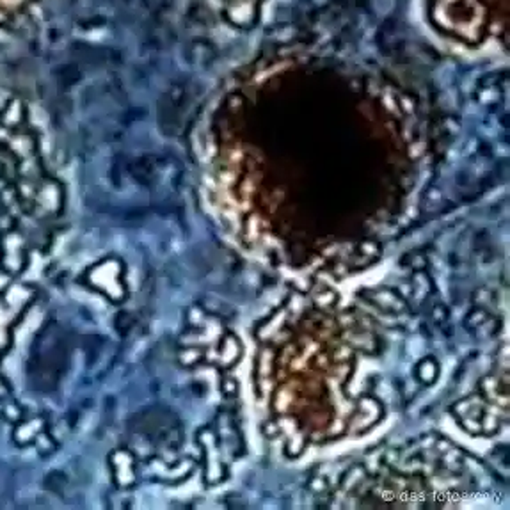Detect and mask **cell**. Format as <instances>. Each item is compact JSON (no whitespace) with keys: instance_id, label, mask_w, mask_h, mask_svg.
Wrapping results in <instances>:
<instances>
[{"instance_id":"1","label":"cell","mask_w":510,"mask_h":510,"mask_svg":"<svg viewBox=\"0 0 510 510\" xmlns=\"http://www.w3.org/2000/svg\"><path fill=\"white\" fill-rule=\"evenodd\" d=\"M53 78H55V82H58L59 86L66 89V87L73 86L75 82L80 78V71H78V68L75 64L66 62V64L58 66V68L53 70Z\"/></svg>"}]
</instances>
